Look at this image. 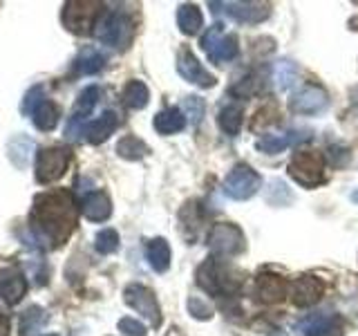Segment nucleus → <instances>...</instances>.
Wrapping results in <instances>:
<instances>
[{
  "label": "nucleus",
  "instance_id": "obj_1",
  "mask_svg": "<svg viewBox=\"0 0 358 336\" xmlns=\"http://www.w3.org/2000/svg\"><path fill=\"white\" fill-rule=\"evenodd\" d=\"M31 227L38 238L63 244L76 227V206L67 190H50L34 200Z\"/></svg>",
  "mask_w": 358,
  "mask_h": 336
},
{
  "label": "nucleus",
  "instance_id": "obj_2",
  "mask_svg": "<svg viewBox=\"0 0 358 336\" xmlns=\"http://www.w3.org/2000/svg\"><path fill=\"white\" fill-rule=\"evenodd\" d=\"M94 36L115 50H126L132 41V20L123 11H106L96 20Z\"/></svg>",
  "mask_w": 358,
  "mask_h": 336
},
{
  "label": "nucleus",
  "instance_id": "obj_3",
  "mask_svg": "<svg viewBox=\"0 0 358 336\" xmlns=\"http://www.w3.org/2000/svg\"><path fill=\"white\" fill-rule=\"evenodd\" d=\"M289 175L294 182L305 188H313L322 182L324 177V157L316 150H300L291 157Z\"/></svg>",
  "mask_w": 358,
  "mask_h": 336
},
{
  "label": "nucleus",
  "instance_id": "obj_4",
  "mask_svg": "<svg viewBox=\"0 0 358 336\" xmlns=\"http://www.w3.org/2000/svg\"><path fill=\"white\" fill-rule=\"evenodd\" d=\"M201 48H204L206 56L213 63L222 65L227 61H233L235 56H238L240 45H238V36H235V34H227L222 22H215V25L208 27V31L201 36Z\"/></svg>",
  "mask_w": 358,
  "mask_h": 336
},
{
  "label": "nucleus",
  "instance_id": "obj_5",
  "mask_svg": "<svg viewBox=\"0 0 358 336\" xmlns=\"http://www.w3.org/2000/svg\"><path fill=\"white\" fill-rule=\"evenodd\" d=\"M96 18H101V3L92 0H78V3H65L63 25L74 34H90L96 27Z\"/></svg>",
  "mask_w": 358,
  "mask_h": 336
},
{
  "label": "nucleus",
  "instance_id": "obj_6",
  "mask_svg": "<svg viewBox=\"0 0 358 336\" xmlns=\"http://www.w3.org/2000/svg\"><path fill=\"white\" fill-rule=\"evenodd\" d=\"M197 283L201 289H206L213 296H224L238 289V280H235L229 269H224L215 258H210L197 269Z\"/></svg>",
  "mask_w": 358,
  "mask_h": 336
},
{
  "label": "nucleus",
  "instance_id": "obj_7",
  "mask_svg": "<svg viewBox=\"0 0 358 336\" xmlns=\"http://www.w3.org/2000/svg\"><path fill=\"white\" fill-rule=\"evenodd\" d=\"M67 166H70V150L52 146V148L38 150L36 157V182L41 184H52L59 177L65 175Z\"/></svg>",
  "mask_w": 358,
  "mask_h": 336
},
{
  "label": "nucleus",
  "instance_id": "obj_8",
  "mask_svg": "<svg viewBox=\"0 0 358 336\" xmlns=\"http://www.w3.org/2000/svg\"><path fill=\"white\" fill-rule=\"evenodd\" d=\"M206 244L217 255H238L244 251V233L231 222H220L210 229Z\"/></svg>",
  "mask_w": 358,
  "mask_h": 336
},
{
  "label": "nucleus",
  "instance_id": "obj_9",
  "mask_svg": "<svg viewBox=\"0 0 358 336\" xmlns=\"http://www.w3.org/2000/svg\"><path fill=\"white\" fill-rule=\"evenodd\" d=\"M123 300L126 305H130L137 314L148 321L152 328H159L162 325V309H159V302H157L155 294L143 285H128L126 291H123Z\"/></svg>",
  "mask_w": 358,
  "mask_h": 336
},
{
  "label": "nucleus",
  "instance_id": "obj_10",
  "mask_svg": "<svg viewBox=\"0 0 358 336\" xmlns=\"http://www.w3.org/2000/svg\"><path fill=\"white\" fill-rule=\"evenodd\" d=\"M260 184H262V179L251 166L238 164L227 175V179H224V190H227V195L233 200H249L257 193Z\"/></svg>",
  "mask_w": 358,
  "mask_h": 336
},
{
  "label": "nucleus",
  "instance_id": "obj_11",
  "mask_svg": "<svg viewBox=\"0 0 358 336\" xmlns=\"http://www.w3.org/2000/svg\"><path fill=\"white\" fill-rule=\"evenodd\" d=\"M327 104H329V94L322 88L305 85L291 99V110L298 112V115H316V112H322L327 108Z\"/></svg>",
  "mask_w": 358,
  "mask_h": 336
},
{
  "label": "nucleus",
  "instance_id": "obj_12",
  "mask_svg": "<svg viewBox=\"0 0 358 336\" xmlns=\"http://www.w3.org/2000/svg\"><path fill=\"white\" fill-rule=\"evenodd\" d=\"M177 72L182 74L186 81L195 83L199 88H213L215 85V76L208 74L201 63L197 61V56L190 50H182L177 56Z\"/></svg>",
  "mask_w": 358,
  "mask_h": 336
},
{
  "label": "nucleus",
  "instance_id": "obj_13",
  "mask_svg": "<svg viewBox=\"0 0 358 336\" xmlns=\"http://www.w3.org/2000/svg\"><path fill=\"white\" fill-rule=\"evenodd\" d=\"M27 291V280L16 267L0 269V298L7 305H18Z\"/></svg>",
  "mask_w": 358,
  "mask_h": 336
},
{
  "label": "nucleus",
  "instance_id": "obj_14",
  "mask_svg": "<svg viewBox=\"0 0 358 336\" xmlns=\"http://www.w3.org/2000/svg\"><path fill=\"white\" fill-rule=\"evenodd\" d=\"M322 294H324L322 280H318L316 276H300L294 283L291 300H294L296 307H311L322 298Z\"/></svg>",
  "mask_w": 358,
  "mask_h": 336
},
{
  "label": "nucleus",
  "instance_id": "obj_15",
  "mask_svg": "<svg viewBox=\"0 0 358 336\" xmlns=\"http://www.w3.org/2000/svg\"><path fill=\"white\" fill-rule=\"evenodd\" d=\"M220 7H224V11L238 22H244V25H257L268 16V5L262 3H217Z\"/></svg>",
  "mask_w": 358,
  "mask_h": 336
},
{
  "label": "nucleus",
  "instance_id": "obj_16",
  "mask_svg": "<svg viewBox=\"0 0 358 336\" xmlns=\"http://www.w3.org/2000/svg\"><path fill=\"white\" fill-rule=\"evenodd\" d=\"M287 280L278 274H260L255 280V294L262 302H268V305H273V302H280L285 296H287Z\"/></svg>",
  "mask_w": 358,
  "mask_h": 336
},
{
  "label": "nucleus",
  "instance_id": "obj_17",
  "mask_svg": "<svg viewBox=\"0 0 358 336\" xmlns=\"http://www.w3.org/2000/svg\"><path fill=\"white\" fill-rule=\"evenodd\" d=\"M117 128H119V115H117V112H112V110H106L103 115L96 117L92 123H87L81 132L85 134L87 144L99 146V144H103Z\"/></svg>",
  "mask_w": 358,
  "mask_h": 336
},
{
  "label": "nucleus",
  "instance_id": "obj_18",
  "mask_svg": "<svg viewBox=\"0 0 358 336\" xmlns=\"http://www.w3.org/2000/svg\"><path fill=\"white\" fill-rule=\"evenodd\" d=\"M302 336H338L341 334V318L331 314H320L300 323Z\"/></svg>",
  "mask_w": 358,
  "mask_h": 336
},
{
  "label": "nucleus",
  "instance_id": "obj_19",
  "mask_svg": "<svg viewBox=\"0 0 358 336\" xmlns=\"http://www.w3.org/2000/svg\"><path fill=\"white\" fill-rule=\"evenodd\" d=\"M83 213L90 222H106L112 216V202L106 190H94L83 200Z\"/></svg>",
  "mask_w": 358,
  "mask_h": 336
},
{
  "label": "nucleus",
  "instance_id": "obj_20",
  "mask_svg": "<svg viewBox=\"0 0 358 336\" xmlns=\"http://www.w3.org/2000/svg\"><path fill=\"white\" fill-rule=\"evenodd\" d=\"M145 258H148L150 267L157 274L168 272L171 267V244H168L164 238H155L145 244Z\"/></svg>",
  "mask_w": 358,
  "mask_h": 336
},
{
  "label": "nucleus",
  "instance_id": "obj_21",
  "mask_svg": "<svg viewBox=\"0 0 358 336\" xmlns=\"http://www.w3.org/2000/svg\"><path fill=\"white\" fill-rule=\"evenodd\" d=\"M186 126V115L179 108H166L155 117V130L159 134H173L184 130Z\"/></svg>",
  "mask_w": 358,
  "mask_h": 336
},
{
  "label": "nucleus",
  "instance_id": "obj_22",
  "mask_svg": "<svg viewBox=\"0 0 358 336\" xmlns=\"http://www.w3.org/2000/svg\"><path fill=\"white\" fill-rule=\"evenodd\" d=\"M99 97H101V90L99 85H87L81 94H78L74 110H72V123L76 121H83L94 112L96 104H99Z\"/></svg>",
  "mask_w": 358,
  "mask_h": 336
},
{
  "label": "nucleus",
  "instance_id": "obj_23",
  "mask_svg": "<svg viewBox=\"0 0 358 336\" xmlns=\"http://www.w3.org/2000/svg\"><path fill=\"white\" fill-rule=\"evenodd\" d=\"M31 115H34V126H36L38 130L50 132V130L56 128V123H59L61 112H59V108H56L54 101L45 99V101H41L38 108L34 110Z\"/></svg>",
  "mask_w": 358,
  "mask_h": 336
},
{
  "label": "nucleus",
  "instance_id": "obj_24",
  "mask_svg": "<svg viewBox=\"0 0 358 336\" xmlns=\"http://www.w3.org/2000/svg\"><path fill=\"white\" fill-rule=\"evenodd\" d=\"M106 56L94 48H85L74 61V72L76 74H96L103 70Z\"/></svg>",
  "mask_w": 358,
  "mask_h": 336
},
{
  "label": "nucleus",
  "instance_id": "obj_25",
  "mask_svg": "<svg viewBox=\"0 0 358 336\" xmlns=\"http://www.w3.org/2000/svg\"><path fill=\"white\" fill-rule=\"evenodd\" d=\"M177 25L179 29H182L184 34H188V36H193V34H197L201 29V25H204V16H201V11L197 5H182L177 11Z\"/></svg>",
  "mask_w": 358,
  "mask_h": 336
},
{
  "label": "nucleus",
  "instance_id": "obj_26",
  "mask_svg": "<svg viewBox=\"0 0 358 336\" xmlns=\"http://www.w3.org/2000/svg\"><path fill=\"white\" fill-rule=\"evenodd\" d=\"M148 153H150L148 144H145L143 139H139V137H134V134H130V137H123L117 144V155L123 157V160H128V162L143 160Z\"/></svg>",
  "mask_w": 358,
  "mask_h": 336
},
{
  "label": "nucleus",
  "instance_id": "obj_27",
  "mask_svg": "<svg viewBox=\"0 0 358 336\" xmlns=\"http://www.w3.org/2000/svg\"><path fill=\"white\" fill-rule=\"evenodd\" d=\"M148 85L143 81H130L126 88H123V104H126L130 110H141L148 106Z\"/></svg>",
  "mask_w": 358,
  "mask_h": 336
},
{
  "label": "nucleus",
  "instance_id": "obj_28",
  "mask_svg": "<svg viewBox=\"0 0 358 336\" xmlns=\"http://www.w3.org/2000/svg\"><path fill=\"white\" fill-rule=\"evenodd\" d=\"M48 312L41 309L38 305H31L25 314L20 316V336H29L34 332H38L45 323H48Z\"/></svg>",
  "mask_w": 358,
  "mask_h": 336
},
{
  "label": "nucleus",
  "instance_id": "obj_29",
  "mask_svg": "<svg viewBox=\"0 0 358 336\" xmlns=\"http://www.w3.org/2000/svg\"><path fill=\"white\" fill-rule=\"evenodd\" d=\"M294 144V137L291 132H280V134H264L262 139H257V150H262L266 155H275V153H282L285 148Z\"/></svg>",
  "mask_w": 358,
  "mask_h": 336
},
{
  "label": "nucleus",
  "instance_id": "obj_30",
  "mask_svg": "<svg viewBox=\"0 0 358 336\" xmlns=\"http://www.w3.org/2000/svg\"><path fill=\"white\" fill-rule=\"evenodd\" d=\"M242 117H244V112H242L240 106H227V108H222L220 110V117H217L220 128L233 137V134H238L240 128H242Z\"/></svg>",
  "mask_w": 358,
  "mask_h": 336
},
{
  "label": "nucleus",
  "instance_id": "obj_31",
  "mask_svg": "<svg viewBox=\"0 0 358 336\" xmlns=\"http://www.w3.org/2000/svg\"><path fill=\"white\" fill-rule=\"evenodd\" d=\"M94 246H96V251L99 253H115L119 249V233L115 229H103V231H99L96 233V238H94Z\"/></svg>",
  "mask_w": 358,
  "mask_h": 336
},
{
  "label": "nucleus",
  "instance_id": "obj_32",
  "mask_svg": "<svg viewBox=\"0 0 358 336\" xmlns=\"http://www.w3.org/2000/svg\"><path fill=\"white\" fill-rule=\"evenodd\" d=\"M273 78H275V85H278L280 90L289 88L291 81L296 78V67H294V63H289V61L278 63V65H275V74H273Z\"/></svg>",
  "mask_w": 358,
  "mask_h": 336
},
{
  "label": "nucleus",
  "instance_id": "obj_33",
  "mask_svg": "<svg viewBox=\"0 0 358 336\" xmlns=\"http://www.w3.org/2000/svg\"><path fill=\"white\" fill-rule=\"evenodd\" d=\"M204 101H201L199 97H186L184 99V112H186V117L193 121V123H199L201 117H204Z\"/></svg>",
  "mask_w": 358,
  "mask_h": 336
},
{
  "label": "nucleus",
  "instance_id": "obj_34",
  "mask_svg": "<svg viewBox=\"0 0 358 336\" xmlns=\"http://www.w3.org/2000/svg\"><path fill=\"white\" fill-rule=\"evenodd\" d=\"M43 85H34V88H29L27 90V94H25V99H22V104H20V110L25 112V115H31L34 110L38 108V104L41 101H45L43 99Z\"/></svg>",
  "mask_w": 358,
  "mask_h": 336
},
{
  "label": "nucleus",
  "instance_id": "obj_35",
  "mask_svg": "<svg viewBox=\"0 0 358 336\" xmlns=\"http://www.w3.org/2000/svg\"><path fill=\"white\" fill-rule=\"evenodd\" d=\"M188 312L193 314L195 318H199V321H208L213 316V309L208 307V302H204V300L197 298V296H190L188 298Z\"/></svg>",
  "mask_w": 358,
  "mask_h": 336
},
{
  "label": "nucleus",
  "instance_id": "obj_36",
  "mask_svg": "<svg viewBox=\"0 0 358 336\" xmlns=\"http://www.w3.org/2000/svg\"><path fill=\"white\" fill-rule=\"evenodd\" d=\"M119 332L126 336H145V325L137 318H121L119 321Z\"/></svg>",
  "mask_w": 358,
  "mask_h": 336
},
{
  "label": "nucleus",
  "instance_id": "obj_37",
  "mask_svg": "<svg viewBox=\"0 0 358 336\" xmlns=\"http://www.w3.org/2000/svg\"><path fill=\"white\" fill-rule=\"evenodd\" d=\"M0 336H9V321L3 312H0Z\"/></svg>",
  "mask_w": 358,
  "mask_h": 336
},
{
  "label": "nucleus",
  "instance_id": "obj_38",
  "mask_svg": "<svg viewBox=\"0 0 358 336\" xmlns=\"http://www.w3.org/2000/svg\"><path fill=\"white\" fill-rule=\"evenodd\" d=\"M352 200H354V202H356V204H358V193H354V195H352Z\"/></svg>",
  "mask_w": 358,
  "mask_h": 336
},
{
  "label": "nucleus",
  "instance_id": "obj_39",
  "mask_svg": "<svg viewBox=\"0 0 358 336\" xmlns=\"http://www.w3.org/2000/svg\"><path fill=\"white\" fill-rule=\"evenodd\" d=\"M43 336H59V334H43Z\"/></svg>",
  "mask_w": 358,
  "mask_h": 336
}]
</instances>
